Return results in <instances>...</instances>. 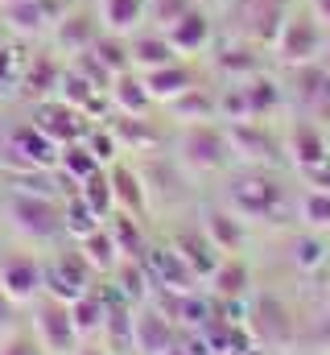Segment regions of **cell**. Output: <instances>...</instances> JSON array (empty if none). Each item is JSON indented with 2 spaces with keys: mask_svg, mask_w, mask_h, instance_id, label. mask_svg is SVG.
<instances>
[{
  "mask_svg": "<svg viewBox=\"0 0 330 355\" xmlns=\"http://www.w3.org/2000/svg\"><path fill=\"white\" fill-rule=\"evenodd\" d=\"M4 215L8 223L37 244H54L58 236H67L62 227V202L58 194H29V190H4Z\"/></svg>",
  "mask_w": 330,
  "mask_h": 355,
  "instance_id": "cell-1",
  "label": "cell"
},
{
  "mask_svg": "<svg viewBox=\"0 0 330 355\" xmlns=\"http://www.w3.org/2000/svg\"><path fill=\"white\" fill-rule=\"evenodd\" d=\"M177 162L198 170V174H215L232 162V141H227V128L202 120V124H182V137H177Z\"/></svg>",
  "mask_w": 330,
  "mask_h": 355,
  "instance_id": "cell-2",
  "label": "cell"
},
{
  "mask_svg": "<svg viewBox=\"0 0 330 355\" xmlns=\"http://www.w3.org/2000/svg\"><path fill=\"white\" fill-rule=\"evenodd\" d=\"M95 277H99V272L87 265V257H82L79 244H75V248L50 252V257L42 261V293H46V297H58V302H75L87 289H95V285H91Z\"/></svg>",
  "mask_w": 330,
  "mask_h": 355,
  "instance_id": "cell-3",
  "label": "cell"
},
{
  "mask_svg": "<svg viewBox=\"0 0 330 355\" xmlns=\"http://www.w3.org/2000/svg\"><path fill=\"white\" fill-rule=\"evenodd\" d=\"M227 4V17H232V29L248 37L252 46H272L281 25H285V0H223Z\"/></svg>",
  "mask_w": 330,
  "mask_h": 355,
  "instance_id": "cell-4",
  "label": "cell"
},
{
  "mask_svg": "<svg viewBox=\"0 0 330 355\" xmlns=\"http://www.w3.org/2000/svg\"><path fill=\"white\" fill-rule=\"evenodd\" d=\"M58 153H62V145H54L29 116L8 124V157H4L8 170H54Z\"/></svg>",
  "mask_w": 330,
  "mask_h": 355,
  "instance_id": "cell-5",
  "label": "cell"
},
{
  "mask_svg": "<svg viewBox=\"0 0 330 355\" xmlns=\"http://www.w3.org/2000/svg\"><path fill=\"white\" fill-rule=\"evenodd\" d=\"M71 12V0H0V21L12 37H42Z\"/></svg>",
  "mask_w": 330,
  "mask_h": 355,
  "instance_id": "cell-6",
  "label": "cell"
},
{
  "mask_svg": "<svg viewBox=\"0 0 330 355\" xmlns=\"http://www.w3.org/2000/svg\"><path fill=\"white\" fill-rule=\"evenodd\" d=\"M29 120L54 141V145H75L91 132L95 120H87L75 103H67L62 95H50V99H33L29 103Z\"/></svg>",
  "mask_w": 330,
  "mask_h": 355,
  "instance_id": "cell-7",
  "label": "cell"
},
{
  "mask_svg": "<svg viewBox=\"0 0 330 355\" xmlns=\"http://www.w3.org/2000/svg\"><path fill=\"white\" fill-rule=\"evenodd\" d=\"M33 339L50 355H75L79 331H75V318H71V302L42 297L37 310H33Z\"/></svg>",
  "mask_w": 330,
  "mask_h": 355,
  "instance_id": "cell-8",
  "label": "cell"
},
{
  "mask_svg": "<svg viewBox=\"0 0 330 355\" xmlns=\"http://www.w3.org/2000/svg\"><path fill=\"white\" fill-rule=\"evenodd\" d=\"M227 202H232V211H236L240 219H260V223H264V219L277 211V202H281V186L268 174H260V170H248V174L232 178Z\"/></svg>",
  "mask_w": 330,
  "mask_h": 355,
  "instance_id": "cell-9",
  "label": "cell"
},
{
  "mask_svg": "<svg viewBox=\"0 0 330 355\" xmlns=\"http://www.w3.org/2000/svg\"><path fill=\"white\" fill-rule=\"evenodd\" d=\"M272 50L281 54V62H293V67H306V62H318L322 54V29H318V17H285Z\"/></svg>",
  "mask_w": 330,
  "mask_h": 355,
  "instance_id": "cell-10",
  "label": "cell"
},
{
  "mask_svg": "<svg viewBox=\"0 0 330 355\" xmlns=\"http://www.w3.org/2000/svg\"><path fill=\"white\" fill-rule=\"evenodd\" d=\"M141 265H145L153 285H162L169 293H194V281L198 277H194V268L182 261V252L173 244H149L145 257H141Z\"/></svg>",
  "mask_w": 330,
  "mask_h": 355,
  "instance_id": "cell-11",
  "label": "cell"
},
{
  "mask_svg": "<svg viewBox=\"0 0 330 355\" xmlns=\"http://www.w3.org/2000/svg\"><path fill=\"white\" fill-rule=\"evenodd\" d=\"M0 289L17 306L37 302L42 297V257H33V252H8V257H0Z\"/></svg>",
  "mask_w": 330,
  "mask_h": 355,
  "instance_id": "cell-12",
  "label": "cell"
},
{
  "mask_svg": "<svg viewBox=\"0 0 330 355\" xmlns=\"http://www.w3.org/2000/svg\"><path fill=\"white\" fill-rule=\"evenodd\" d=\"M103 124L112 128L120 153H157V149L165 145L162 124L149 120V116H124V112H112Z\"/></svg>",
  "mask_w": 330,
  "mask_h": 355,
  "instance_id": "cell-13",
  "label": "cell"
},
{
  "mask_svg": "<svg viewBox=\"0 0 330 355\" xmlns=\"http://www.w3.org/2000/svg\"><path fill=\"white\" fill-rule=\"evenodd\" d=\"M99 37H103L99 17H95V12H82V8H71V12H67V17L50 29L54 50H58V54H67V58L95 50V42H99Z\"/></svg>",
  "mask_w": 330,
  "mask_h": 355,
  "instance_id": "cell-14",
  "label": "cell"
},
{
  "mask_svg": "<svg viewBox=\"0 0 330 355\" xmlns=\"http://www.w3.org/2000/svg\"><path fill=\"white\" fill-rule=\"evenodd\" d=\"M165 33H169L173 50H177L182 58H194V54L211 50V42H215V17H211V8H207V4H194V8H190V12H182Z\"/></svg>",
  "mask_w": 330,
  "mask_h": 355,
  "instance_id": "cell-15",
  "label": "cell"
},
{
  "mask_svg": "<svg viewBox=\"0 0 330 355\" xmlns=\"http://www.w3.org/2000/svg\"><path fill=\"white\" fill-rule=\"evenodd\" d=\"M62 75H67V62L58 58V50H37L25 58V71H21V95L33 103V99H50L62 87Z\"/></svg>",
  "mask_w": 330,
  "mask_h": 355,
  "instance_id": "cell-16",
  "label": "cell"
},
{
  "mask_svg": "<svg viewBox=\"0 0 330 355\" xmlns=\"http://www.w3.org/2000/svg\"><path fill=\"white\" fill-rule=\"evenodd\" d=\"M256 50H260V46H252L248 37L232 33V37L211 42V62H215V71H223L232 83H244L252 75H260V54H256Z\"/></svg>",
  "mask_w": 330,
  "mask_h": 355,
  "instance_id": "cell-17",
  "label": "cell"
},
{
  "mask_svg": "<svg viewBox=\"0 0 330 355\" xmlns=\"http://www.w3.org/2000/svg\"><path fill=\"white\" fill-rule=\"evenodd\" d=\"M145 87L153 95V103H173L177 95H186L190 87H198V67L190 58H177V62H165V67H153V71H141Z\"/></svg>",
  "mask_w": 330,
  "mask_h": 355,
  "instance_id": "cell-18",
  "label": "cell"
},
{
  "mask_svg": "<svg viewBox=\"0 0 330 355\" xmlns=\"http://www.w3.org/2000/svg\"><path fill=\"white\" fill-rule=\"evenodd\" d=\"M95 17H99L103 33L132 37L137 29L149 25V0H99L95 4Z\"/></svg>",
  "mask_w": 330,
  "mask_h": 355,
  "instance_id": "cell-19",
  "label": "cell"
},
{
  "mask_svg": "<svg viewBox=\"0 0 330 355\" xmlns=\"http://www.w3.org/2000/svg\"><path fill=\"white\" fill-rule=\"evenodd\" d=\"M128 50H132V67L137 71H153V67H165V62H177L182 54L173 50L169 33L157 29V25H145L128 37Z\"/></svg>",
  "mask_w": 330,
  "mask_h": 355,
  "instance_id": "cell-20",
  "label": "cell"
},
{
  "mask_svg": "<svg viewBox=\"0 0 330 355\" xmlns=\"http://www.w3.org/2000/svg\"><path fill=\"white\" fill-rule=\"evenodd\" d=\"M177 252H182V261L194 268V277L202 281V277H211L215 268H219V261H223V252L207 240V232L202 227H182V232H173V240H169Z\"/></svg>",
  "mask_w": 330,
  "mask_h": 355,
  "instance_id": "cell-21",
  "label": "cell"
},
{
  "mask_svg": "<svg viewBox=\"0 0 330 355\" xmlns=\"http://www.w3.org/2000/svg\"><path fill=\"white\" fill-rule=\"evenodd\" d=\"M132 352H141V355H165V352H173V318H169L165 310H137Z\"/></svg>",
  "mask_w": 330,
  "mask_h": 355,
  "instance_id": "cell-22",
  "label": "cell"
},
{
  "mask_svg": "<svg viewBox=\"0 0 330 355\" xmlns=\"http://www.w3.org/2000/svg\"><path fill=\"white\" fill-rule=\"evenodd\" d=\"M107 99H112V112H124V116H145L153 107V95H149V87H145V79H141L137 67L132 71H120L112 79Z\"/></svg>",
  "mask_w": 330,
  "mask_h": 355,
  "instance_id": "cell-23",
  "label": "cell"
},
{
  "mask_svg": "<svg viewBox=\"0 0 330 355\" xmlns=\"http://www.w3.org/2000/svg\"><path fill=\"white\" fill-rule=\"evenodd\" d=\"M107 178H112V190H116V211L145 215V207H149V190H145L141 170H132V166H124V162H112V166H107Z\"/></svg>",
  "mask_w": 330,
  "mask_h": 355,
  "instance_id": "cell-24",
  "label": "cell"
},
{
  "mask_svg": "<svg viewBox=\"0 0 330 355\" xmlns=\"http://www.w3.org/2000/svg\"><path fill=\"white\" fill-rule=\"evenodd\" d=\"M165 107H169V116H177L182 124H202L207 116L219 120V91H207L198 83V87H190L186 95H177V99L165 103Z\"/></svg>",
  "mask_w": 330,
  "mask_h": 355,
  "instance_id": "cell-25",
  "label": "cell"
},
{
  "mask_svg": "<svg viewBox=\"0 0 330 355\" xmlns=\"http://www.w3.org/2000/svg\"><path fill=\"white\" fill-rule=\"evenodd\" d=\"M103 170L99 162H95V153L87 149V141H75V145H62V153H58V166H54V174L67 178V186H75L79 190L87 178H95Z\"/></svg>",
  "mask_w": 330,
  "mask_h": 355,
  "instance_id": "cell-26",
  "label": "cell"
},
{
  "mask_svg": "<svg viewBox=\"0 0 330 355\" xmlns=\"http://www.w3.org/2000/svg\"><path fill=\"white\" fill-rule=\"evenodd\" d=\"M107 306H112V297L103 293V289H87L82 297L71 302V318H75V331L82 335H99L103 331V322H107Z\"/></svg>",
  "mask_w": 330,
  "mask_h": 355,
  "instance_id": "cell-27",
  "label": "cell"
},
{
  "mask_svg": "<svg viewBox=\"0 0 330 355\" xmlns=\"http://www.w3.org/2000/svg\"><path fill=\"white\" fill-rule=\"evenodd\" d=\"M202 232H207V240H211L219 252H236V248H244V219H240L236 211H207Z\"/></svg>",
  "mask_w": 330,
  "mask_h": 355,
  "instance_id": "cell-28",
  "label": "cell"
},
{
  "mask_svg": "<svg viewBox=\"0 0 330 355\" xmlns=\"http://www.w3.org/2000/svg\"><path fill=\"white\" fill-rule=\"evenodd\" d=\"M107 232H112V240H116V248H120V257H124V261H141V257H145L149 240L141 236V219H137V215L116 211V215L107 219Z\"/></svg>",
  "mask_w": 330,
  "mask_h": 355,
  "instance_id": "cell-29",
  "label": "cell"
},
{
  "mask_svg": "<svg viewBox=\"0 0 330 355\" xmlns=\"http://www.w3.org/2000/svg\"><path fill=\"white\" fill-rule=\"evenodd\" d=\"M79 252L87 257V265L95 268V272H116V268L124 265V257H120V248H116L107 223H103L99 232H91L87 240H79Z\"/></svg>",
  "mask_w": 330,
  "mask_h": 355,
  "instance_id": "cell-30",
  "label": "cell"
},
{
  "mask_svg": "<svg viewBox=\"0 0 330 355\" xmlns=\"http://www.w3.org/2000/svg\"><path fill=\"white\" fill-rule=\"evenodd\" d=\"M62 227H67V236L79 244V240L91 236V232H99V227H103V219L82 202V194L75 190V198H67V202H62Z\"/></svg>",
  "mask_w": 330,
  "mask_h": 355,
  "instance_id": "cell-31",
  "label": "cell"
},
{
  "mask_svg": "<svg viewBox=\"0 0 330 355\" xmlns=\"http://www.w3.org/2000/svg\"><path fill=\"white\" fill-rule=\"evenodd\" d=\"M79 194H82V202L107 223L112 215H116V190H112V178H107V170H99L95 178H87L79 186Z\"/></svg>",
  "mask_w": 330,
  "mask_h": 355,
  "instance_id": "cell-32",
  "label": "cell"
},
{
  "mask_svg": "<svg viewBox=\"0 0 330 355\" xmlns=\"http://www.w3.org/2000/svg\"><path fill=\"white\" fill-rule=\"evenodd\" d=\"M289 149H293V157H297V166H302V170H310V166H318V162H327V157H330L314 124H297V128H293V137H289Z\"/></svg>",
  "mask_w": 330,
  "mask_h": 355,
  "instance_id": "cell-33",
  "label": "cell"
},
{
  "mask_svg": "<svg viewBox=\"0 0 330 355\" xmlns=\"http://www.w3.org/2000/svg\"><path fill=\"white\" fill-rule=\"evenodd\" d=\"M95 54H99V62H103L112 75L132 71V50H128V37H120V33H103V37L95 42Z\"/></svg>",
  "mask_w": 330,
  "mask_h": 355,
  "instance_id": "cell-34",
  "label": "cell"
},
{
  "mask_svg": "<svg viewBox=\"0 0 330 355\" xmlns=\"http://www.w3.org/2000/svg\"><path fill=\"white\" fill-rule=\"evenodd\" d=\"M211 285L219 297H240L248 289V268L240 261H219V268L211 272Z\"/></svg>",
  "mask_w": 330,
  "mask_h": 355,
  "instance_id": "cell-35",
  "label": "cell"
},
{
  "mask_svg": "<svg viewBox=\"0 0 330 355\" xmlns=\"http://www.w3.org/2000/svg\"><path fill=\"white\" fill-rule=\"evenodd\" d=\"M25 58H29V54H21L17 37L0 46V91L21 87V71H25Z\"/></svg>",
  "mask_w": 330,
  "mask_h": 355,
  "instance_id": "cell-36",
  "label": "cell"
},
{
  "mask_svg": "<svg viewBox=\"0 0 330 355\" xmlns=\"http://www.w3.org/2000/svg\"><path fill=\"white\" fill-rule=\"evenodd\" d=\"M198 0H149V25H157V29H169L182 12H190Z\"/></svg>",
  "mask_w": 330,
  "mask_h": 355,
  "instance_id": "cell-37",
  "label": "cell"
},
{
  "mask_svg": "<svg viewBox=\"0 0 330 355\" xmlns=\"http://www.w3.org/2000/svg\"><path fill=\"white\" fill-rule=\"evenodd\" d=\"M302 215L310 219V223H330V190H310L306 194V202H302Z\"/></svg>",
  "mask_w": 330,
  "mask_h": 355,
  "instance_id": "cell-38",
  "label": "cell"
},
{
  "mask_svg": "<svg viewBox=\"0 0 330 355\" xmlns=\"http://www.w3.org/2000/svg\"><path fill=\"white\" fill-rule=\"evenodd\" d=\"M0 355H46V352H42L37 339H29V335H12L8 343H0Z\"/></svg>",
  "mask_w": 330,
  "mask_h": 355,
  "instance_id": "cell-39",
  "label": "cell"
},
{
  "mask_svg": "<svg viewBox=\"0 0 330 355\" xmlns=\"http://www.w3.org/2000/svg\"><path fill=\"white\" fill-rule=\"evenodd\" d=\"M293 261H297V265H318V261H322V244H318V240H297V244H293Z\"/></svg>",
  "mask_w": 330,
  "mask_h": 355,
  "instance_id": "cell-40",
  "label": "cell"
},
{
  "mask_svg": "<svg viewBox=\"0 0 330 355\" xmlns=\"http://www.w3.org/2000/svg\"><path fill=\"white\" fill-rule=\"evenodd\" d=\"M12 327H17V302L0 289V335H12Z\"/></svg>",
  "mask_w": 330,
  "mask_h": 355,
  "instance_id": "cell-41",
  "label": "cell"
},
{
  "mask_svg": "<svg viewBox=\"0 0 330 355\" xmlns=\"http://www.w3.org/2000/svg\"><path fill=\"white\" fill-rule=\"evenodd\" d=\"M8 157V120H0V166Z\"/></svg>",
  "mask_w": 330,
  "mask_h": 355,
  "instance_id": "cell-42",
  "label": "cell"
},
{
  "mask_svg": "<svg viewBox=\"0 0 330 355\" xmlns=\"http://www.w3.org/2000/svg\"><path fill=\"white\" fill-rule=\"evenodd\" d=\"M314 17H318V21H327V25H330V0H314Z\"/></svg>",
  "mask_w": 330,
  "mask_h": 355,
  "instance_id": "cell-43",
  "label": "cell"
},
{
  "mask_svg": "<svg viewBox=\"0 0 330 355\" xmlns=\"http://www.w3.org/2000/svg\"><path fill=\"white\" fill-rule=\"evenodd\" d=\"M75 355H107L103 347H75Z\"/></svg>",
  "mask_w": 330,
  "mask_h": 355,
  "instance_id": "cell-44",
  "label": "cell"
},
{
  "mask_svg": "<svg viewBox=\"0 0 330 355\" xmlns=\"http://www.w3.org/2000/svg\"><path fill=\"white\" fill-rule=\"evenodd\" d=\"M4 42H12V33H8V25L0 21V46H4Z\"/></svg>",
  "mask_w": 330,
  "mask_h": 355,
  "instance_id": "cell-45",
  "label": "cell"
},
{
  "mask_svg": "<svg viewBox=\"0 0 330 355\" xmlns=\"http://www.w3.org/2000/svg\"><path fill=\"white\" fill-rule=\"evenodd\" d=\"M198 4H207V8H211V4H223V0H198Z\"/></svg>",
  "mask_w": 330,
  "mask_h": 355,
  "instance_id": "cell-46",
  "label": "cell"
},
{
  "mask_svg": "<svg viewBox=\"0 0 330 355\" xmlns=\"http://www.w3.org/2000/svg\"><path fill=\"white\" fill-rule=\"evenodd\" d=\"M0 215H4V186H0Z\"/></svg>",
  "mask_w": 330,
  "mask_h": 355,
  "instance_id": "cell-47",
  "label": "cell"
}]
</instances>
